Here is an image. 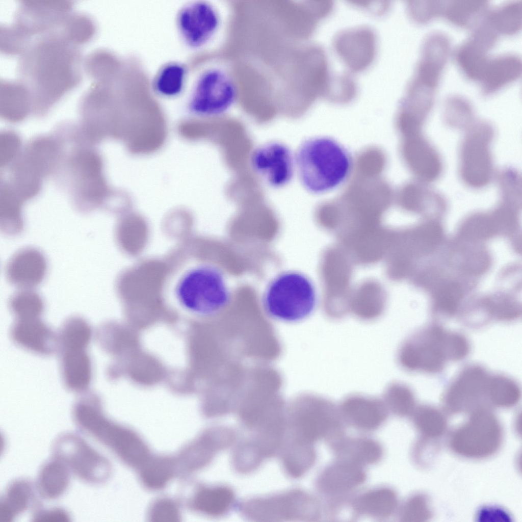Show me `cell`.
Wrapping results in <instances>:
<instances>
[{
  "instance_id": "13",
  "label": "cell",
  "mask_w": 522,
  "mask_h": 522,
  "mask_svg": "<svg viewBox=\"0 0 522 522\" xmlns=\"http://www.w3.org/2000/svg\"><path fill=\"white\" fill-rule=\"evenodd\" d=\"M447 333L441 327L433 326L407 338L398 350L399 365L409 372H440L448 360L446 351Z\"/></svg>"
},
{
  "instance_id": "4",
  "label": "cell",
  "mask_w": 522,
  "mask_h": 522,
  "mask_svg": "<svg viewBox=\"0 0 522 522\" xmlns=\"http://www.w3.org/2000/svg\"><path fill=\"white\" fill-rule=\"evenodd\" d=\"M172 294L177 304L196 316L208 317L228 304L230 293L222 271L209 264H195L177 277Z\"/></svg>"
},
{
  "instance_id": "2",
  "label": "cell",
  "mask_w": 522,
  "mask_h": 522,
  "mask_svg": "<svg viewBox=\"0 0 522 522\" xmlns=\"http://www.w3.org/2000/svg\"><path fill=\"white\" fill-rule=\"evenodd\" d=\"M296 170L308 192L322 194L335 189L349 177L352 159L348 150L333 138H309L295 153Z\"/></svg>"
},
{
  "instance_id": "25",
  "label": "cell",
  "mask_w": 522,
  "mask_h": 522,
  "mask_svg": "<svg viewBox=\"0 0 522 522\" xmlns=\"http://www.w3.org/2000/svg\"><path fill=\"white\" fill-rule=\"evenodd\" d=\"M235 502L233 490L227 485H218L199 488L193 497L191 506L201 514L220 517L227 514Z\"/></svg>"
},
{
  "instance_id": "9",
  "label": "cell",
  "mask_w": 522,
  "mask_h": 522,
  "mask_svg": "<svg viewBox=\"0 0 522 522\" xmlns=\"http://www.w3.org/2000/svg\"><path fill=\"white\" fill-rule=\"evenodd\" d=\"M238 509L244 517L255 521H315L321 516L317 499L298 488L245 500Z\"/></svg>"
},
{
  "instance_id": "14",
  "label": "cell",
  "mask_w": 522,
  "mask_h": 522,
  "mask_svg": "<svg viewBox=\"0 0 522 522\" xmlns=\"http://www.w3.org/2000/svg\"><path fill=\"white\" fill-rule=\"evenodd\" d=\"M250 162L257 176L276 189L288 185L296 170L295 154L279 141H270L257 146L251 153Z\"/></svg>"
},
{
  "instance_id": "30",
  "label": "cell",
  "mask_w": 522,
  "mask_h": 522,
  "mask_svg": "<svg viewBox=\"0 0 522 522\" xmlns=\"http://www.w3.org/2000/svg\"><path fill=\"white\" fill-rule=\"evenodd\" d=\"M1 111L5 117L18 120L32 110L30 94L20 81L1 82Z\"/></svg>"
},
{
  "instance_id": "45",
  "label": "cell",
  "mask_w": 522,
  "mask_h": 522,
  "mask_svg": "<svg viewBox=\"0 0 522 522\" xmlns=\"http://www.w3.org/2000/svg\"><path fill=\"white\" fill-rule=\"evenodd\" d=\"M33 521L37 522H66L70 516L64 509L53 508L47 509H37L33 516Z\"/></svg>"
},
{
  "instance_id": "18",
  "label": "cell",
  "mask_w": 522,
  "mask_h": 522,
  "mask_svg": "<svg viewBox=\"0 0 522 522\" xmlns=\"http://www.w3.org/2000/svg\"><path fill=\"white\" fill-rule=\"evenodd\" d=\"M47 263L43 253L34 247L18 250L6 264L5 273L7 280L20 289H33L44 279Z\"/></svg>"
},
{
  "instance_id": "26",
  "label": "cell",
  "mask_w": 522,
  "mask_h": 522,
  "mask_svg": "<svg viewBox=\"0 0 522 522\" xmlns=\"http://www.w3.org/2000/svg\"><path fill=\"white\" fill-rule=\"evenodd\" d=\"M279 455L284 473L293 479L304 476L313 466L316 459L313 444L286 436Z\"/></svg>"
},
{
  "instance_id": "20",
  "label": "cell",
  "mask_w": 522,
  "mask_h": 522,
  "mask_svg": "<svg viewBox=\"0 0 522 522\" xmlns=\"http://www.w3.org/2000/svg\"><path fill=\"white\" fill-rule=\"evenodd\" d=\"M489 376L481 367L465 368L452 381L444 394L445 402L454 408L464 406L487 397Z\"/></svg>"
},
{
  "instance_id": "17",
  "label": "cell",
  "mask_w": 522,
  "mask_h": 522,
  "mask_svg": "<svg viewBox=\"0 0 522 522\" xmlns=\"http://www.w3.org/2000/svg\"><path fill=\"white\" fill-rule=\"evenodd\" d=\"M236 431L227 426L212 427L206 430L182 453L183 465L187 470L198 469L208 465L216 455L234 446Z\"/></svg>"
},
{
  "instance_id": "37",
  "label": "cell",
  "mask_w": 522,
  "mask_h": 522,
  "mask_svg": "<svg viewBox=\"0 0 522 522\" xmlns=\"http://www.w3.org/2000/svg\"><path fill=\"white\" fill-rule=\"evenodd\" d=\"M8 305L17 319L39 318L44 307L42 298L33 289H20L11 296Z\"/></svg>"
},
{
  "instance_id": "36",
  "label": "cell",
  "mask_w": 522,
  "mask_h": 522,
  "mask_svg": "<svg viewBox=\"0 0 522 522\" xmlns=\"http://www.w3.org/2000/svg\"><path fill=\"white\" fill-rule=\"evenodd\" d=\"M268 459L263 449L248 436L234 446L231 462L237 473L246 475L254 472Z\"/></svg>"
},
{
  "instance_id": "15",
  "label": "cell",
  "mask_w": 522,
  "mask_h": 522,
  "mask_svg": "<svg viewBox=\"0 0 522 522\" xmlns=\"http://www.w3.org/2000/svg\"><path fill=\"white\" fill-rule=\"evenodd\" d=\"M498 37L484 18L472 28L471 35L457 47L454 53L455 60L467 77L479 81L490 58L489 51Z\"/></svg>"
},
{
  "instance_id": "33",
  "label": "cell",
  "mask_w": 522,
  "mask_h": 522,
  "mask_svg": "<svg viewBox=\"0 0 522 522\" xmlns=\"http://www.w3.org/2000/svg\"><path fill=\"white\" fill-rule=\"evenodd\" d=\"M397 505L394 491L380 488L359 496L353 503L354 510L359 514L374 518H386L393 513Z\"/></svg>"
},
{
  "instance_id": "44",
  "label": "cell",
  "mask_w": 522,
  "mask_h": 522,
  "mask_svg": "<svg viewBox=\"0 0 522 522\" xmlns=\"http://www.w3.org/2000/svg\"><path fill=\"white\" fill-rule=\"evenodd\" d=\"M150 510V518L156 521H173L179 518L178 506L170 500L161 499L156 501Z\"/></svg>"
},
{
  "instance_id": "5",
  "label": "cell",
  "mask_w": 522,
  "mask_h": 522,
  "mask_svg": "<svg viewBox=\"0 0 522 522\" xmlns=\"http://www.w3.org/2000/svg\"><path fill=\"white\" fill-rule=\"evenodd\" d=\"M450 51L449 44L441 39L428 37L423 41L414 73L401 102L408 116L421 121L427 120Z\"/></svg>"
},
{
  "instance_id": "24",
  "label": "cell",
  "mask_w": 522,
  "mask_h": 522,
  "mask_svg": "<svg viewBox=\"0 0 522 522\" xmlns=\"http://www.w3.org/2000/svg\"><path fill=\"white\" fill-rule=\"evenodd\" d=\"M91 365L86 350L61 351V375L66 387L74 392L86 390L91 381Z\"/></svg>"
},
{
  "instance_id": "38",
  "label": "cell",
  "mask_w": 522,
  "mask_h": 522,
  "mask_svg": "<svg viewBox=\"0 0 522 522\" xmlns=\"http://www.w3.org/2000/svg\"><path fill=\"white\" fill-rule=\"evenodd\" d=\"M443 114L446 124L454 128L467 129L474 123L471 103L458 95H450L446 99Z\"/></svg>"
},
{
  "instance_id": "40",
  "label": "cell",
  "mask_w": 522,
  "mask_h": 522,
  "mask_svg": "<svg viewBox=\"0 0 522 522\" xmlns=\"http://www.w3.org/2000/svg\"><path fill=\"white\" fill-rule=\"evenodd\" d=\"M388 412L397 415H404L413 407L415 402L414 394L406 384L400 382H393L387 385L382 399Z\"/></svg>"
},
{
  "instance_id": "27",
  "label": "cell",
  "mask_w": 522,
  "mask_h": 522,
  "mask_svg": "<svg viewBox=\"0 0 522 522\" xmlns=\"http://www.w3.org/2000/svg\"><path fill=\"white\" fill-rule=\"evenodd\" d=\"M36 492L35 486L25 479L10 483L0 501V522H12L32 506Z\"/></svg>"
},
{
  "instance_id": "35",
  "label": "cell",
  "mask_w": 522,
  "mask_h": 522,
  "mask_svg": "<svg viewBox=\"0 0 522 522\" xmlns=\"http://www.w3.org/2000/svg\"><path fill=\"white\" fill-rule=\"evenodd\" d=\"M57 337L61 351L86 350L91 339L92 330L85 319L73 316L64 322Z\"/></svg>"
},
{
  "instance_id": "11",
  "label": "cell",
  "mask_w": 522,
  "mask_h": 522,
  "mask_svg": "<svg viewBox=\"0 0 522 522\" xmlns=\"http://www.w3.org/2000/svg\"><path fill=\"white\" fill-rule=\"evenodd\" d=\"M226 5L208 1H196L184 6L178 11L176 25L181 40L189 46L200 48L223 35L229 20Z\"/></svg>"
},
{
  "instance_id": "42",
  "label": "cell",
  "mask_w": 522,
  "mask_h": 522,
  "mask_svg": "<svg viewBox=\"0 0 522 522\" xmlns=\"http://www.w3.org/2000/svg\"><path fill=\"white\" fill-rule=\"evenodd\" d=\"M445 1H412L407 5V12L411 18L420 23H426L441 15Z\"/></svg>"
},
{
  "instance_id": "12",
  "label": "cell",
  "mask_w": 522,
  "mask_h": 522,
  "mask_svg": "<svg viewBox=\"0 0 522 522\" xmlns=\"http://www.w3.org/2000/svg\"><path fill=\"white\" fill-rule=\"evenodd\" d=\"M52 453L53 458L62 462L71 474L85 483L101 484L110 476L109 461L76 433L58 436L53 443Z\"/></svg>"
},
{
  "instance_id": "22",
  "label": "cell",
  "mask_w": 522,
  "mask_h": 522,
  "mask_svg": "<svg viewBox=\"0 0 522 522\" xmlns=\"http://www.w3.org/2000/svg\"><path fill=\"white\" fill-rule=\"evenodd\" d=\"M521 73V59L516 54H503L490 58L479 81L482 93L489 95L517 80Z\"/></svg>"
},
{
  "instance_id": "31",
  "label": "cell",
  "mask_w": 522,
  "mask_h": 522,
  "mask_svg": "<svg viewBox=\"0 0 522 522\" xmlns=\"http://www.w3.org/2000/svg\"><path fill=\"white\" fill-rule=\"evenodd\" d=\"M488 10V2L485 1H445L441 15L455 25L472 29Z\"/></svg>"
},
{
  "instance_id": "10",
  "label": "cell",
  "mask_w": 522,
  "mask_h": 522,
  "mask_svg": "<svg viewBox=\"0 0 522 522\" xmlns=\"http://www.w3.org/2000/svg\"><path fill=\"white\" fill-rule=\"evenodd\" d=\"M467 130L459 148L460 176L466 186L482 188L490 182L494 174L491 150L494 129L488 122L479 121Z\"/></svg>"
},
{
  "instance_id": "34",
  "label": "cell",
  "mask_w": 522,
  "mask_h": 522,
  "mask_svg": "<svg viewBox=\"0 0 522 522\" xmlns=\"http://www.w3.org/2000/svg\"><path fill=\"white\" fill-rule=\"evenodd\" d=\"M485 19L499 35L514 34L521 27L522 1H511L489 9Z\"/></svg>"
},
{
  "instance_id": "3",
  "label": "cell",
  "mask_w": 522,
  "mask_h": 522,
  "mask_svg": "<svg viewBox=\"0 0 522 522\" xmlns=\"http://www.w3.org/2000/svg\"><path fill=\"white\" fill-rule=\"evenodd\" d=\"M72 417L84 433L110 449L126 463L141 466L147 460L148 449L133 431L115 424L103 414L98 397L90 393L74 404Z\"/></svg>"
},
{
  "instance_id": "29",
  "label": "cell",
  "mask_w": 522,
  "mask_h": 522,
  "mask_svg": "<svg viewBox=\"0 0 522 522\" xmlns=\"http://www.w3.org/2000/svg\"><path fill=\"white\" fill-rule=\"evenodd\" d=\"M332 449L339 460L360 466L376 462L382 454L380 446L367 438H339L332 443Z\"/></svg>"
},
{
  "instance_id": "43",
  "label": "cell",
  "mask_w": 522,
  "mask_h": 522,
  "mask_svg": "<svg viewBox=\"0 0 522 522\" xmlns=\"http://www.w3.org/2000/svg\"><path fill=\"white\" fill-rule=\"evenodd\" d=\"M498 184L503 202H518L521 197V180L516 171L511 169L503 170L498 176Z\"/></svg>"
},
{
  "instance_id": "19",
  "label": "cell",
  "mask_w": 522,
  "mask_h": 522,
  "mask_svg": "<svg viewBox=\"0 0 522 522\" xmlns=\"http://www.w3.org/2000/svg\"><path fill=\"white\" fill-rule=\"evenodd\" d=\"M338 407L343 420L364 431L377 428L386 420L388 413L382 399L359 394L348 395Z\"/></svg>"
},
{
  "instance_id": "16",
  "label": "cell",
  "mask_w": 522,
  "mask_h": 522,
  "mask_svg": "<svg viewBox=\"0 0 522 522\" xmlns=\"http://www.w3.org/2000/svg\"><path fill=\"white\" fill-rule=\"evenodd\" d=\"M376 36L368 27L360 26L338 33L333 49L352 72L361 71L372 63L376 53Z\"/></svg>"
},
{
  "instance_id": "1",
  "label": "cell",
  "mask_w": 522,
  "mask_h": 522,
  "mask_svg": "<svg viewBox=\"0 0 522 522\" xmlns=\"http://www.w3.org/2000/svg\"><path fill=\"white\" fill-rule=\"evenodd\" d=\"M78 46L57 28L36 37L20 55L19 81L30 94L35 113H45L80 82Z\"/></svg>"
},
{
  "instance_id": "6",
  "label": "cell",
  "mask_w": 522,
  "mask_h": 522,
  "mask_svg": "<svg viewBox=\"0 0 522 522\" xmlns=\"http://www.w3.org/2000/svg\"><path fill=\"white\" fill-rule=\"evenodd\" d=\"M317 303L315 286L305 275L290 271L280 273L267 285L262 298L266 314L278 322H301L313 312Z\"/></svg>"
},
{
  "instance_id": "23",
  "label": "cell",
  "mask_w": 522,
  "mask_h": 522,
  "mask_svg": "<svg viewBox=\"0 0 522 522\" xmlns=\"http://www.w3.org/2000/svg\"><path fill=\"white\" fill-rule=\"evenodd\" d=\"M365 477L361 466L339 460L323 471L316 485L322 493L336 495L354 489L364 482Z\"/></svg>"
},
{
  "instance_id": "32",
  "label": "cell",
  "mask_w": 522,
  "mask_h": 522,
  "mask_svg": "<svg viewBox=\"0 0 522 522\" xmlns=\"http://www.w3.org/2000/svg\"><path fill=\"white\" fill-rule=\"evenodd\" d=\"M188 79L187 67L177 62H169L157 71L153 80V89L163 98H174L185 89Z\"/></svg>"
},
{
  "instance_id": "41",
  "label": "cell",
  "mask_w": 522,
  "mask_h": 522,
  "mask_svg": "<svg viewBox=\"0 0 522 522\" xmlns=\"http://www.w3.org/2000/svg\"><path fill=\"white\" fill-rule=\"evenodd\" d=\"M520 396V388L513 380L502 375L489 376L487 397L493 402L508 406L516 403Z\"/></svg>"
},
{
  "instance_id": "39",
  "label": "cell",
  "mask_w": 522,
  "mask_h": 522,
  "mask_svg": "<svg viewBox=\"0 0 522 522\" xmlns=\"http://www.w3.org/2000/svg\"><path fill=\"white\" fill-rule=\"evenodd\" d=\"M141 466L142 481L146 486L153 489L164 486L175 474V463L168 457L147 459Z\"/></svg>"
},
{
  "instance_id": "7",
  "label": "cell",
  "mask_w": 522,
  "mask_h": 522,
  "mask_svg": "<svg viewBox=\"0 0 522 522\" xmlns=\"http://www.w3.org/2000/svg\"><path fill=\"white\" fill-rule=\"evenodd\" d=\"M240 94L239 83L230 63L214 61L204 65L194 80L189 109L197 116H219L234 106Z\"/></svg>"
},
{
  "instance_id": "8",
  "label": "cell",
  "mask_w": 522,
  "mask_h": 522,
  "mask_svg": "<svg viewBox=\"0 0 522 522\" xmlns=\"http://www.w3.org/2000/svg\"><path fill=\"white\" fill-rule=\"evenodd\" d=\"M339 407L330 399L309 395L296 405L286 421V436L306 443L338 439L342 431Z\"/></svg>"
},
{
  "instance_id": "28",
  "label": "cell",
  "mask_w": 522,
  "mask_h": 522,
  "mask_svg": "<svg viewBox=\"0 0 522 522\" xmlns=\"http://www.w3.org/2000/svg\"><path fill=\"white\" fill-rule=\"evenodd\" d=\"M71 475L62 462L53 458L42 466L38 473L34 486L36 492L46 500L59 498L67 489Z\"/></svg>"
},
{
  "instance_id": "21",
  "label": "cell",
  "mask_w": 522,
  "mask_h": 522,
  "mask_svg": "<svg viewBox=\"0 0 522 522\" xmlns=\"http://www.w3.org/2000/svg\"><path fill=\"white\" fill-rule=\"evenodd\" d=\"M10 335L16 344L37 354L49 355L59 349L57 334L39 318L17 319Z\"/></svg>"
}]
</instances>
